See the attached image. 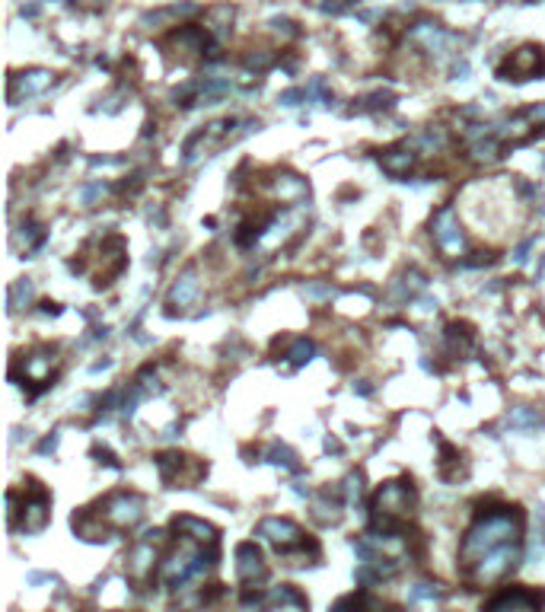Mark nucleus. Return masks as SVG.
I'll return each instance as SVG.
<instances>
[{
	"label": "nucleus",
	"instance_id": "nucleus-1",
	"mask_svg": "<svg viewBox=\"0 0 545 612\" xmlns=\"http://www.w3.org/2000/svg\"><path fill=\"white\" fill-rule=\"evenodd\" d=\"M514 542H523V514H520V507H497L488 514H478V520L469 527L466 539L460 545L462 568H472L488 552L514 545Z\"/></svg>",
	"mask_w": 545,
	"mask_h": 612
},
{
	"label": "nucleus",
	"instance_id": "nucleus-2",
	"mask_svg": "<svg viewBox=\"0 0 545 612\" xmlns=\"http://www.w3.org/2000/svg\"><path fill=\"white\" fill-rule=\"evenodd\" d=\"M214 558H217V545H201V542L182 539L179 536V545L163 558L160 577L173 590H182V587H189L192 581H198V577L214 564Z\"/></svg>",
	"mask_w": 545,
	"mask_h": 612
},
{
	"label": "nucleus",
	"instance_id": "nucleus-3",
	"mask_svg": "<svg viewBox=\"0 0 545 612\" xmlns=\"http://www.w3.org/2000/svg\"><path fill=\"white\" fill-rule=\"evenodd\" d=\"M418 494H415L412 482H386L377 494H373V529L377 533H398V527L415 514Z\"/></svg>",
	"mask_w": 545,
	"mask_h": 612
},
{
	"label": "nucleus",
	"instance_id": "nucleus-4",
	"mask_svg": "<svg viewBox=\"0 0 545 612\" xmlns=\"http://www.w3.org/2000/svg\"><path fill=\"white\" fill-rule=\"evenodd\" d=\"M252 128H259V121L252 119H220V121H210L208 128H201L198 134H192L189 144H185V163H198L201 156L217 154L220 147L233 144L237 137L249 134Z\"/></svg>",
	"mask_w": 545,
	"mask_h": 612
},
{
	"label": "nucleus",
	"instance_id": "nucleus-5",
	"mask_svg": "<svg viewBox=\"0 0 545 612\" xmlns=\"http://www.w3.org/2000/svg\"><path fill=\"white\" fill-rule=\"evenodd\" d=\"M255 536H259V539H265L268 545H274V549H278V555H284L290 564H307V549L319 552V545H316V542H309L307 533H303L297 523L281 520V517H268V520H262L259 529H255Z\"/></svg>",
	"mask_w": 545,
	"mask_h": 612
},
{
	"label": "nucleus",
	"instance_id": "nucleus-6",
	"mask_svg": "<svg viewBox=\"0 0 545 612\" xmlns=\"http://www.w3.org/2000/svg\"><path fill=\"white\" fill-rule=\"evenodd\" d=\"M144 498L131 492H119V494H109L99 507H93L99 514V520L105 523L109 533H125V529H134L144 517Z\"/></svg>",
	"mask_w": 545,
	"mask_h": 612
},
{
	"label": "nucleus",
	"instance_id": "nucleus-7",
	"mask_svg": "<svg viewBox=\"0 0 545 612\" xmlns=\"http://www.w3.org/2000/svg\"><path fill=\"white\" fill-rule=\"evenodd\" d=\"M520 555H523V542H514V545H504V549L488 552L482 562H476L472 568H466V574L476 587L497 584V581H504V577L517 568Z\"/></svg>",
	"mask_w": 545,
	"mask_h": 612
},
{
	"label": "nucleus",
	"instance_id": "nucleus-8",
	"mask_svg": "<svg viewBox=\"0 0 545 612\" xmlns=\"http://www.w3.org/2000/svg\"><path fill=\"white\" fill-rule=\"evenodd\" d=\"M545 74V49L542 45H523V49L511 51L507 61L497 67V77L523 84V80H536Z\"/></svg>",
	"mask_w": 545,
	"mask_h": 612
},
{
	"label": "nucleus",
	"instance_id": "nucleus-9",
	"mask_svg": "<svg viewBox=\"0 0 545 612\" xmlns=\"http://www.w3.org/2000/svg\"><path fill=\"white\" fill-rule=\"evenodd\" d=\"M156 469H160L163 482L173 488H192L204 479L208 466L195 457H185V453H163L156 457Z\"/></svg>",
	"mask_w": 545,
	"mask_h": 612
},
{
	"label": "nucleus",
	"instance_id": "nucleus-10",
	"mask_svg": "<svg viewBox=\"0 0 545 612\" xmlns=\"http://www.w3.org/2000/svg\"><path fill=\"white\" fill-rule=\"evenodd\" d=\"M13 367H22V373H10V377L22 380V386H35V393H39V389L49 386L51 377H55L58 354L51 351V348H35V351L29 354H20Z\"/></svg>",
	"mask_w": 545,
	"mask_h": 612
},
{
	"label": "nucleus",
	"instance_id": "nucleus-11",
	"mask_svg": "<svg viewBox=\"0 0 545 612\" xmlns=\"http://www.w3.org/2000/svg\"><path fill=\"white\" fill-rule=\"evenodd\" d=\"M96 249L99 255L93 259V255H86V259L80 262H96V268H93V284H112L115 275H121V268H125V240L121 236H103V240H96Z\"/></svg>",
	"mask_w": 545,
	"mask_h": 612
},
{
	"label": "nucleus",
	"instance_id": "nucleus-12",
	"mask_svg": "<svg viewBox=\"0 0 545 612\" xmlns=\"http://www.w3.org/2000/svg\"><path fill=\"white\" fill-rule=\"evenodd\" d=\"M431 233H433V243L441 246V253L447 259H460L466 253V236H462V226H460V214L453 208H441L437 217L431 220Z\"/></svg>",
	"mask_w": 545,
	"mask_h": 612
},
{
	"label": "nucleus",
	"instance_id": "nucleus-13",
	"mask_svg": "<svg viewBox=\"0 0 545 612\" xmlns=\"http://www.w3.org/2000/svg\"><path fill=\"white\" fill-rule=\"evenodd\" d=\"M20 529L22 533H42L49 527V517H51V501L49 492H45L39 482H26V498H22L20 507Z\"/></svg>",
	"mask_w": 545,
	"mask_h": 612
},
{
	"label": "nucleus",
	"instance_id": "nucleus-14",
	"mask_svg": "<svg viewBox=\"0 0 545 612\" xmlns=\"http://www.w3.org/2000/svg\"><path fill=\"white\" fill-rule=\"evenodd\" d=\"M545 609V593L542 590H526V587H507V590L495 593L482 612H542Z\"/></svg>",
	"mask_w": 545,
	"mask_h": 612
},
{
	"label": "nucleus",
	"instance_id": "nucleus-15",
	"mask_svg": "<svg viewBox=\"0 0 545 612\" xmlns=\"http://www.w3.org/2000/svg\"><path fill=\"white\" fill-rule=\"evenodd\" d=\"M160 529L156 533H147L144 539L134 545L131 552H128V577L131 581H138V584H144L150 574H154V564H156V545H160Z\"/></svg>",
	"mask_w": 545,
	"mask_h": 612
},
{
	"label": "nucleus",
	"instance_id": "nucleus-16",
	"mask_svg": "<svg viewBox=\"0 0 545 612\" xmlns=\"http://www.w3.org/2000/svg\"><path fill=\"white\" fill-rule=\"evenodd\" d=\"M51 84H55V74H51V71H26V74H13V77H10V90H7L10 106H20L22 99L39 96V93H45Z\"/></svg>",
	"mask_w": 545,
	"mask_h": 612
},
{
	"label": "nucleus",
	"instance_id": "nucleus-17",
	"mask_svg": "<svg viewBox=\"0 0 545 612\" xmlns=\"http://www.w3.org/2000/svg\"><path fill=\"white\" fill-rule=\"evenodd\" d=\"M198 300H201V281H198L195 271H185V275H179V281L173 284V290H169L166 306L169 313H189L192 306H198Z\"/></svg>",
	"mask_w": 545,
	"mask_h": 612
},
{
	"label": "nucleus",
	"instance_id": "nucleus-18",
	"mask_svg": "<svg viewBox=\"0 0 545 612\" xmlns=\"http://www.w3.org/2000/svg\"><path fill=\"white\" fill-rule=\"evenodd\" d=\"M272 195L278 198V201H284L287 208H300L309 198V185L307 179H300L297 173H278V176L272 179Z\"/></svg>",
	"mask_w": 545,
	"mask_h": 612
},
{
	"label": "nucleus",
	"instance_id": "nucleus-19",
	"mask_svg": "<svg viewBox=\"0 0 545 612\" xmlns=\"http://www.w3.org/2000/svg\"><path fill=\"white\" fill-rule=\"evenodd\" d=\"M237 574L243 584H259V581H265L268 568H265V558H262V552L252 545V542H243L237 549Z\"/></svg>",
	"mask_w": 545,
	"mask_h": 612
},
{
	"label": "nucleus",
	"instance_id": "nucleus-20",
	"mask_svg": "<svg viewBox=\"0 0 545 612\" xmlns=\"http://www.w3.org/2000/svg\"><path fill=\"white\" fill-rule=\"evenodd\" d=\"M415 160H418V154L412 150V144H402V147H392V150H383V154H380V166H383L392 179L408 176L415 169Z\"/></svg>",
	"mask_w": 545,
	"mask_h": 612
},
{
	"label": "nucleus",
	"instance_id": "nucleus-21",
	"mask_svg": "<svg viewBox=\"0 0 545 612\" xmlns=\"http://www.w3.org/2000/svg\"><path fill=\"white\" fill-rule=\"evenodd\" d=\"M173 529L182 536V539H195L201 545H217V529L204 520H195V517H175Z\"/></svg>",
	"mask_w": 545,
	"mask_h": 612
},
{
	"label": "nucleus",
	"instance_id": "nucleus-22",
	"mask_svg": "<svg viewBox=\"0 0 545 612\" xmlns=\"http://www.w3.org/2000/svg\"><path fill=\"white\" fill-rule=\"evenodd\" d=\"M313 514H316V520H319V523H338V520H342V504H338V501L326 492V494H319V498L313 501Z\"/></svg>",
	"mask_w": 545,
	"mask_h": 612
},
{
	"label": "nucleus",
	"instance_id": "nucleus-23",
	"mask_svg": "<svg viewBox=\"0 0 545 612\" xmlns=\"http://www.w3.org/2000/svg\"><path fill=\"white\" fill-rule=\"evenodd\" d=\"M29 300H32V281L22 278V281H16L13 288H10V313H16L20 306H26Z\"/></svg>",
	"mask_w": 545,
	"mask_h": 612
},
{
	"label": "nucleus",
	"instance_id": "nucleus-24",
	"mask_svg": "<svg viewBox=\"0 0 545 612\" xmlns=\"http://www.w3.org/2000/svg\"><path fill=\"white\" fill-rule=\"evenodd\" d=\"M287 358H290V364H307V360L313 358V341L297 338L294 345H290V351H287Z\"/></svg>",
	"mask_w": 545,
	"mask_h": 612
},
{
	"label": "nucleus",
	"instance_id": "nucleus-25",
	"mask_svg": "<svg viewBox=\"0 0 545 612\" xmlns=\"http://www.w3.org/2000/svg\"><path fill=\"white\" fill-rule=\"evenodd\" d=\"M542 421H545V418H542V415H532L530 408H517V412L511 415V424H514V428H523V430L536 428V424H542Z\"/></svg>",
	"mask_w": 545,
	"mask_h": 612
},
{
	"label": "nucleus",
	"instance_id": "nucleus-26",
	"mask_svg": "<svg viewBox=\"0 0 545 612\" xmlns=\"http://www.w3.org/2000/svg\"><path fill=\"white\" fill-rule=\"evenodd\" d=\"M344 494H348L351 504L361 498V472H351L348 479H344Z\"/></svg>",
	"mask_w": 545,
	"mask_h": 612
},
{
	"label": "nucleus",
	"instance_id": "nucleus-27",
	"mask_svg": "<svg viewBox=\"0 0 545 612\" xmlns=\"http://www.w3.org/2000/svg\"><path fill=\"white\" fill-rule=\"evenodd\" d=\"M272 463H284L287 469H297V463H294V457H290V450H284V447H274L272 450Z\"/></svg>",
	"mask_w": 545,
	"mask_h": 612
},
{
	"label": "nucleus",
	"instance_id": "nucleus-28",
	"mask_svg": "<svg viewBox=\"0 0 545 612\" xmlns=\"http://www.w3.org/2000/svg\"><path fill=\"white\" fill-rule=\"evenodd\" d=\"M99 195H105V185L103 182H96V185H90V189H84V201L86 204H93Z\"/></svg>",
	"mask_w": 545,
	"mask_h": 612
},
{
	"label": "nucleus",
	"instance_id": "nucleus-29",
	"mask_svg": "<svg viewBox=\"0 0 545 612\" xmlns=\"http://www.w3.org/2000/svg\"><path fill=\"white\" fill-rule=\"evenodd\" d=\"M361 606H363L361 599H342V603H338V606H335V609H332V612H363Z\"/></svg>",
	"mask_w": 545,
	"mask_h": 612
},
{
	"label": "nucleus",
	"instance_id": "nucleus-30",
	"mask_svg": "<svg viewBox=\"0 0 545 612\" xmlns=\"http://www.w3.org/2000/svg\"><path fill=\"white\" fill-rule=\"evenodd\" d=\"M431 597H437V590H433V587H427V584H418V590H415V599H431Z\"/></svg>",
	"mask_w": 545,
	"mask_h": 612
},
{
	"label": "nucleus",
	"instance_id": "nucleus-31",
	"mask_svg": "<svg viewBox=\"0 0 545 612\" xmlns=\"http://www.w3.org/2000/svg\"><path fill=\"white\" fill-rule=\"evenodd\" d=\"M526 253H530V243H523V246L514 253V262H526Z\"/></svg>",
	"mask_w": 545,
	"mask_h": 612
},
{
	"label": "nucleus",
	"instance_id": "nucleus-32",
	"mask_svg": "<svg viewBox=\"0 0 545 612\" xmlns=\"http://www.w3.org/2000/svg\"><path fill=\"white\" fill-rule=\"evenodd\" d=\"M55 444H58V437H49V440L42 444V450H55Z\"/></svg>",
	"mask_w": 545,
	"mask_h": 612
}]
</instances>
